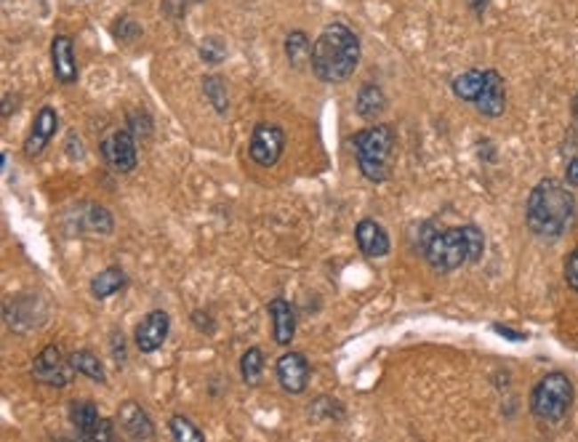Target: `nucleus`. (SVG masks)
I'll use <instances>...</instances> for the list:
<instances>
[{"instance_id": "5", "label": "nucleus", "mask_w": 578, "mask_h": 442, "mask_svg": "<svg viewBox=\"0 0 578 442\" xmlns=\"http://www.w3.org/2000/svg\"><path fill=\"white\" fill-rule=\"evenodd\" d=\"M574 406V384L566 374H547L531 392V414L542 424H560Z\"/></svg>"}, {"instance_id": "28", "label": "nucleus", "mask_w": 578, "mask_h": 442, "mask_svg": "<svg viewBox=\"0 0 578 442\" xmlns=\"http://www.w3.org/2000/svg\"><path fill=\"white\" fill-rule=\"evenodd\" d=\"M112 32H115V37H117V40H133V37H139V35H141V27H139L133 19L123 16L120 21H115V24H112Z\"/></svg>"}, {"instance_id": "15", "label": "nucleus", "mask_w": 578, "mask_h": 442, "mask_svg": "<svg viewBox=\"0 0 578 442\" xmlns=\"http://www.w3.org/2000/svg\"><path fill=\"white\" fill-rule=\"evenodd\" d=\"M117 422H120V430L131 440H152L155 438V427L149 422V414L139 403H133V400H128L125 406H120Z\"/></svg>"}, {"instance_id": "18", "label": "nucleus", "mask_w": 578, "mask_h": 442, "mask_svg": "<svg viewBox=\"0 0 578 442\" xmlns=\"http://www.w3.org/2000/svg\"><path fill=\"white\" fill-rule=\"evenodd\" d=\"M357 115L365 120H376L384 109H387V93L376 85V83H365L357 93Z\"/></svg>"}, {"instance_id": "30", "label": "nucleus", "mask_w": 578, "mask_h": 442, "mask_svg": "<svg viewBox=\"0 0 578 442\" xmlns=\"http://www.w3.org/2000/svg\"><path fill=\"white\" fill-rule=\"evenodd\" d=\"M566 283L574 293H578V248H574L566 259Z\"/></svg>"}, {"instance_id": "33", "label": "nucleus", "mask_w": 578, "mask_h": 442, "mask_svg": "<svg viewBox=\"0 0 578 442\" xmlns=\"http://www.w3.org/2000/svg\"><path fill=\"white\" fill-rule=\"evenodd\" d=\"M467 3H470V8H472L475 13H483V11H486V5H488L491 0H467Z\"/></svg>"}, {"instance_id": "23", "label": "nucleus", "mask_w": 578, "mask_h": 442, "mask_svg": "<svg viewBox=\"0 0 578 442\" xmlns=\"http://www.w3.org/2000/svg\"><path fill=\"white\" fill-rule=\"evenodd\" d=\"M285 56L293 67H301V61L312 56V43L301 29H296L285 37Z\"/></svg>"}, {"instance_id": "11", "label": "nucleus", "mask_w": 578, "mask_h": 442, "mask_svg": "<svg viewBox=\"0 0 578 442\" xmlns=\"http://www.w3.org/2000/svg\"><path fill=\"white\" fill-rule=\"evenodd\" d=\"M168 328H171V320H168V315L163 309L149 312L136 325V347H139V352H144V355L157 352L168 339Z\"/></svg>"}, {"instance_id": "31", "label": "nucleus", "mask_w": 578, "mask_h": 442, "mask_svg": "<svg viewBox=\"0 0 578 442\" xmlns=\"http://www.w3.org/2000/svg\"><path fill=\"white\" fill-rule=\"evenodd\" d=\"M566 184H568V187H578V155L568 163V168H566Z\"/></svg>"}, {"instance_id": "16", "label": "nucleus", "mask_w": 578, "mask_h": 442, "mask_svg": "<svg viewBox=\"0 0 578 442\" xmlns=\"http://www.w3.org/2000/svg\"><path fill=\"white\" fill-rule=\"evenodd\" d=\"M269 317H272V334L277 344H291L293 334H296V312L285 299H272L267 307Z\"/></svg>"}, {"instance_id": "17", "label": "nucleus", "mask_w": 578, "mask_h": 442, "mask_svg": "<svg viewBox=\"0 0 578 442\" xmlns=\"http://www.w3.org/2000/svg\"><path fill=\"white\" fill-rule=\"evenodd\" d=\"M69 419H72V427L77 430V435L83 440H93L101 419H99V411L91 400H77L72 408H69Z\"/></svg>"}, {"instance_id": "1", "label": "nucleus", "mask_w": 578, "mask_h": 442, "mask_svg": "<svg viewBox=\"0 0 578 442\" xmlns=\"http://www.w3.org/2000/svg\"><path fill=\"white\" fill-rule=\"evenodd\" d=\"M576 221V197L560 179H542L526 203V224L542 240H560Z\"/></svg>"}, {"instance_id": "2", "label": "nucleus", "mask_w": 578, "mask_h": 442, "mask_svg": "<svg viewBox=\"0 0 578 442\" xmlns=\"http://www.w3.org/2000/svg\"><path fill=\"white\" fill-rule=\"evenodd\" d=\"M312 72L323 83H344L360 64V37L341 21L325 24L312 43Z\"/></svg>"}, {"instance_id": "12", "label": "nucleus", "mask_w": 578, "mask_h": 442, "mask_svg": "<svg viewBox=\"0 0 578 442\" xmlns=\"http://www.w3.org/2000/svg\"><path fill=\"white\" fill-rule=\"evenodd\" d=\"M51 64H53V75L59 83L69 85L77 83V59H75V48H72V37L69 35H56L51 40Z\"/></svg>"}, {"instance_id": "4", "label": "nucleus", "mask_w": 578, "mask_h": 442, "mask_svg": "<svg viewBox=\"0 0 578 442\" xmlns=\"http://www.w3.org/2000/svg\"><path fill=\"white\" fill-rule=\"evenodd\" d=\"M397 136L392 125H371L363 128L352 136V147H355V157H357V168L360 173L373 181L381 184L389 179V163H392V152H395Z\"/></svg>"}, {"instance_id": "26", "label": "nucleus", "mask_w": 578, "mask_h": 442, "mask_svg": "<svg viewBox=\"0 0 578 442\" xmlns=\"http://www.w3.org/2000/svg\"><path fill=\"white\" fill-rule=\"evenodd\" d=\"M171 435H173V440L179 442H203L205 440V435L189 422V419H184V416H173L171 419Z\"/></svg>"}, {"instance_id": "34", "label": "nucleus", "mask_w": 578, "mask_h": 442, "mask_svg": "<svg viewBox=\"0 0 578 442\" xmlns=\"http://www.w3.org/2000/svg\"><path fill=\"white\" fill-rule=\"evenodd\" d=\"M571 109H574V120H576V125H578V93L574 96V104H571Z\"/></svg>"}, {"instance_id": "9", "label": "nucleus", "mask_w": 578, "mask_h": 442, "mask_svg": "<svg viewBox=\"0 0 578 442\" xmlns=\"http://www.w3.org/2000/svg\"><path fill=\"white\" fill-rule=\"evenodd\" d=\"M277 382L288 395H301L309 384V363L301 352H285L275 366Z\"/></svg>"}, {"instance_id": "25", "label": "nucleus", "mask_w": 578, "mask_h": 442, "mask_svg": "<svg viewBox=\"0 0 578 442\" xmlns=\"http://www.w3.org/2000/svg\"><path fill=\"white\" fill-rule=\"evenodd\" d=\"M264 368V352L259 347H251L243 358H240V374L248 384H256Z\"/></svg>"}, {"instance_id": "6", "label": "nucleus", "mask_w": 578, "mask_h": 442, "mask_svg": "<svg viewBox=\"0 0 578 442\" xmlns=\"http://www.w3.org/2000/svg\"><path fill=\"white\" fill-rule=\"evenodd\" d=\"M248 149H251V160L256 165L272 168L280 160L283 149H285V133H283V128L275 125V123H259L253 128V133H251Z\"/></svg>"}, {"instance_id": "13", "label": "nucleus", "mask_w": 578, "mask_h": 442, "mask_svg": "<svg viewBox=\"0 0 578 442\" xmlns=\"http://www.w3.org/2000/svg\"><path fill=\"white\" fill-rule=\"evenodd\" d=\"M56 128H59V115H56V109L43 107V109L35 115V120H32V131H29V136H27L24 155H27V157H37V155L48 147V141L53 139Z\"/></svg>"}, {"instance_id": "27", "label": "nucleus", "mask_w": 578, "mask_h": 442, "mask_svg": "<svg viewBox=\"0 0 578 442\" xmlns=\"http://www.w3.org/2000/svg\"><path fill=\"white\" fill-rule=\"evenodd\" d=\"M224 53H227V48H224V43L213 35V37H205V43L200 45V56H203V61H208V64H219L221 59H224Z\"/></svg>"}, {"instance_id": "8", "label": "nucleus", "mask_w": 578, "mask_h": 442, "mask_svg": "<svg viewBox=\"0 0 578 442\" xmlns=\"http://www.w3.org/2000/svg\"><path fill=\"white\" fill-rule=\"evenodd\" d=\"M104 163L117 173H131L139 163L136 155V136L131 131H115L101 141Z\"/></svg>"}, {"instance_id": "24", "label": "nucleus", "mask_w": 578, "mask_h": 442, "mask_svg": "<svg viewBox=\"0 0 578 442\" xmlns=\"http://www.w3.org/2000/svg\"><path fill=\"white\" fill-rule=\"evenodd\" d=\"M203 91H205V96L211 99L213 109H216L219 115H224L227 107H229V96H227V85L221 83V77L205 75V77H203Z\"/></svg>"}, {"instance_id": "10", "label": "nucleus", "mask_w": 578, "mask_h": 442, "mask_svg": "<svg viewBox=\"0 0 578 442\" xmlns=\"http://www.w3.org/2000/svg\"><path fill=\"white\" fill-rule=\"evenodd\" d=\"M486 117H502L507 109V85L499 69H486V85L472 104Z\"/></svg>"}, {"instance_id": "29", "label": "nucleus", "mask_w": 578, "mask_h": 442, "mask_svg": "<svg viewBox=\"0 0 578 442\" xmlns=\"http://www.w3.org/2000/svg\"><path fill=\"white\" fill-rule=\"evenodd\" d=\"M128 120H131V133L139 139H147L149 133H152V120H149V115H144V112H131L128 115Z\"/></svg>"}, {"instance_id": "20", "label": "nucleus", "mask_w": 578, "mask_h": 442, "mask_svg": "<svg viewBox=\"0 0 578 442\" xmlns=\"http://www.w3.org/2000/svg\"><path fill=\"white\" fill-rule=\"evenodd\" d=\"M483 85H486V69H467V72H462V75H456L451 80L454 93L462 101H470V104H475V99L480 96Z\"/></svg>"}, {"instance_id": "22", "label": "nucleus", "mask_w": 578, "mask_h": 442, "mask_svg": "<svg viewBox=\"0 0 578 442\" xmlns=\"http://www.w3.org/2000/svg\"><path fill=\"white\" fill-rule=\"evenodd\" d=\"M69 360H72V366H75V371H77V374H83V376H85V379H91V382H99V384H104V366L99 363V358H96L93 352H88V350H80V352L69 355Z\"/></svg>"}, {"instance_id": "14", "label": "nucleus", "mask_w": 578, "mask_h": 442, "mask_svg": "<svg viewBox=\"0 0 578 442\" xmlns=\"http://www.w3.org/2000/svg\"><path fill=\"white\" fill-rule=\"evenodd\" d=\"M355 240H357L360 251H363L365 256H371V259H381V256H387L389 248H392L387 229H384L379 221H373V219H363V221L355 227Z\"/></svg>"}, {"instance_id": "32", "label": "nucleus", "mask_w": 578, "mask_h": 442, "mask_svg": "<svg viewBox=\"0 0 578 442\" xmlns=\"http://www.w3.org/2000/svg\"><path fill=\"white\" fill-rule=\"evenodd\" d=\"M494 331L504 334V339H512V342H526V339H528L526 334H515V331H510V328H504V325H494Z\"/></svg>"}, {"instance_id": "21", "label": "nucleus", "mask_w": 578, "mask_h": 442, "mask_svg": "<svg viewBox=\"0 0 578 442\" xmlns=\"http://www.w3.org/2000/svg\"><path fill=\"white\" fill-rule=\"evenodd\" d=\"M123 285H125V272H123L120 267H109V269L99 272V275L91 280V293H93L96 299H109V296H115Z\"/></svg>"}, {"instance_id": "3", "label": "nucleus", "mask_w": 578, "mask_h": 442, "mask_svg": "<svg viewBox=\"0 0 578 442\" xmlns=\"http://www.w3.org/2000/svg\"><path fill=\"white\" fill-rule=\"evenodd\" d=\"M486 253V235L475 224L451 227L446 232H438L424 245V256L435 272H456L464 264L480 261Z\"/></svg>"}, {"instance_id": "7", "label": "nucleus", "mask_w": 578, "mask_h": 442, "mask_svg": "<svg viewBox=\"0 0 578 442\" xmlns=\"http://www.w3.org/2000/svg\"><path fill=\"white\" fill-rule=\"evenodd\" d=\"M72 374H75V366L69 358L61 355L59 347H45L35 358V366H32V376L48 387H67L72 382Z\"/></svg>"}, {"instance_id": "19", "label": "nucleus", "mask_w": 578, "mask_h": 442, "mask_svg": "<svg viewBox=\"0 0 578 442\" xmlns=\"http://www.w3.org/2000/svg\"><path fill=\"white\" fill-rule=\"evenodd\" d=\"M77 227L83 232H96V235H109L112 232V216L104 205H80L77 211Z\"/></svg>"}]
</instances>
